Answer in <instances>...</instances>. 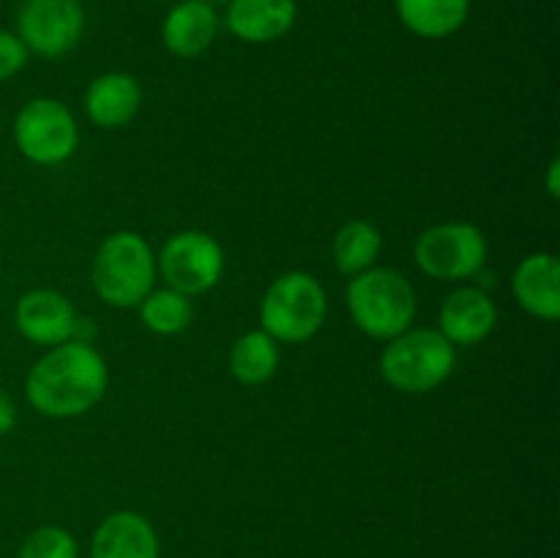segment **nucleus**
Listing matches in <instances>:
<instances>
[{
    "label": "nucleus",
    "mask_w": 560,
    "mask_h": 558,
    "mask_svg": "<svg viewBox=\"0 0 560 558\" xmlns=\"http://www.w3.org/2000/svg\"><path fill=\"white\" fill-rule=\"evenodd\" d=\"M457 364V348L435 328H408L386 345L381 372L405 394H427L441 386Z\"/></svg>",
    "instance_id": "nucleus-4"
},
{
    "label": "nucleus",
    "mask_w": 560,
    "mask_h": 558,
    "mask_svg": "<svg viewBox=\"0 0 560 558\" xmlns=\"http://www.w3.org/2000/svg\"><path fill=\"white\" fill-rule=\"evenodd\" d=\"M219 16L208 0H180L162 22V42L178 58H197L213 44Z\"/></svg>",
    "instance_id": "nucleus-14"
},
{
    "label": "nucleus",
    "mask_w": 560,
    "mask_h": 558,
    "mask_svg": "<svg viewBox=\"0 0 560 558\" xmlns=\"http://www.w3.org/2000/svg\"><path fill=\"white\" fill-rule=\"evenodd\" d=\"M27 47L22 38L11 31H0V82L14 77L27 63Z\"/></svg>",
    "instance_id": "nucleus-22"
},
{
    "label": "nucleus",
    "mask_w": 560,
    "mask_h": 558,
    "mask_svg": "<svg viewBox=\"0 0 560 558\" xmlns=\"http://www.w3.org/2000/svg\"><path fill=\"white\" fill-rule=\"evenodd\" d=\"M140 317L145 328L162 337H173L189 328L191 323V304L189 295L178 293L173 288L151 290L145 299L140 301Z\"/></svg>",
    "instance_id": "nucleus-20"
},
{
    "label": "nucleus",
    "mask_w": 560,
    "mask_h": 558,
    "mask_svg": "<svg viewBox=\"0 0 560 558\" xmlns=\"http://www.w3.org/2000/svg\"><path fill=\"white\" fill-rule=\"evenodd\" d=\"M77 312L71 301L58 290H31L16 301L14 323L25 339L36 345H63L74 339Z\"/></svg>",
    "instance_id": "nucleus-10"
},
{
    "label": "nucleus",
    "mask_w": 560,
    "mask_h": 558,
    "mask_svg": "<svg viewBox=\"0 0 560 558\" xmlns=\"http://www.w3.org/2000/svg\"><path fill=\"white\" fill-rule=\"evenodd\" d=\"M348 310L364 334L394 339L408 332L416 317L413 284L394 268H366L350 279Z\"/></svg>",
    "instance_id": "nucleus-3"
},
{
    "label": "nucleus",
    "mask_w": 560,
    "mask_h": 558,
    "mask_svg": "<svg viewBox=\"0 0 560 558\" xmlns=\"http://www.w3.org/2000/svg\"><path fill=\"white\" fill-rule=\"evenodd\" d=\"M91 279L104 304L115 310H131L140 306V301L153 290L156 255L140 233L120 230L102 241L93 257Z\"/></svg>",
    "instance_id": "nucleus-2"
},
{
    "label": "nucleus",
    "mask_w": 560,
    "mask_h": 558,
    "mask_svg": "<svg viewBox=\"0 0 560 558\" xmlns=\"http://www.w3.org/2000/svg\"><path fill=\"white\" fill-rule=\"evenodd\" d=\"M299 20L295 0H230L228 27L246 44H268L290 33Z\"/></svg>",
    "instance_id": "nucleus-15"
},
{
    "label": "nucleus",
    "mask_w": 560,
    "mask_h": 558,
    "mask_svg": "<svg viewBox=\"0 0 560 558\" xmlns=\"http://www.w3.org/2000/svg\"><path fill=\"white\" fill-rule=\"evenodd\" d=\"M14 425H16L14 403L9 399V394L0 392V435H5V432H9Z\"/></svg>",
    "instance_id": "nucleus-23"
},
{
    "label": "nucleus",
    "mask_w": 560,
    "mask_h": 558,
    "mask_svg": "<svg viewBox=\"0 0 560 558\" xmlns=\"http://www.w3.org/2000/svg\"><path fill=\"white\" fill-rule=\"evenodd\" d=\"M156 528L151 520L131 509L107 514L91 539V558H159Z\"/></svg>",
    "instance_id": "nucleus-11"
},
{
    "label": "nucleus",
    "mask_w": 560,
    "mask_h": 558,
    "mask_svg": "<svg viewBox=\"0 0 560 558\" xmlns=\"http://www.w3.org/2000/svg\"><path fill=\"white\" fill-rule=\"evenodd\" d=\"M279 367V345L271 334L262 328L257 332H246L235 339L233 350H230V372L244 386H260V383L271 381L273 372Z\"/></svg>",
    "instance_id": "nucleus-18"
},
{
    "label": "nucleus",
    "mask_w": 560,
    "mask_h": 558,
    "mask_svg": "<svg viewBox=\"0 0 560 558\" xmlns=\"http://www.w3.org/2000/svg\"><path fill=\"white\" fill-rule=\"evenodd\" d=\"M14 142L33 164H60L74 156L80 142V126L74 115L58 98H33L16 113Z\"/></svg>",
    "instance_id": "nucleus-6"
},
{
    "label": "nucleus",
    "mask_w": 560,
    "mask_h": 558,
    "mask_svg": "<svg viewBox=\"0 0 560 558\" xmlns=\"http://www.w3.org/2000/svg\"><path fill=\"white\" fill-rule=\"evenodd\" d=\"M438 332L457 348V345H479L492 334L498 323L495 301L481 288H459L446 295L438 315Z\"/></svg>",
    "instance_id": "nucleus-12"
},
{
    "label": "nucleus",
    "mask_w": 560,
    "mask_h": 558,
    "mask_svg": "<svg viewBox=\"0 0 560 558\" xmlns=\"http://www.w3.org/2000/svg\"><path fill=\"white\" fill-rule=\"evenodd\" d=\"M397 14L421 38H446L468 22L470 0H397Z\"/></svg>",
    "instance_id": "nucleus-17"
},
{
    "label": "nucleus",
    "mask_w": 560,
    "mask_h": 558,
    "mask_svg": "<svg viewBox=\"0 0 560 558\" xmlns=\"http://www.w3.org/2000/svg\"><path fill=\"white\" fill-rule=\"evenodd\" d=\"M142 104V88L126 71H109L88 85L85 113L102 129H120L129 124Z\"/></svg>",
    "instance_id": "nucleus-16"
},
{
    "label": "nucleus",
    "mask_w": 560,
    "mask_h": 558,
    "mask_svg": "<svg viewBox=\"0 0 560 558\" xmlns=\"http://www.w3.org/2000/svg\"><path fill=\"white\" fill-rule=\"evenodd\" d=\"M156 271L167 279V288L184 295H200L222 279L224 252L211 233L180 230L170 235L159 252Z\"/></svg>",
    "instance_id": "nucleus-8"
},
{
    "label": "nucleus",
    "mask_w": 560,
    "mask_h": 558,
    "mask_svg": "<svg viewBox=\"0 0 560 558\" xmlns=\"http://www.w3.org/2000/svg\"><path fill=\"white\" fill-rule=\"evenodd\" d=\"M16 36L42 58H58L77 47L85 31L80 0H25L16 16Z\"/></svg>",
    "instance_id": "nucleus-9"
},
{
    "label": "nucleus",
    "mask_w": 560,
    "mask_h": 558,
    "mask_svg": "<svg viewBox=\"0 0 560 558\" xmlns=\"http://www.w3.org/2000/svg\"><path fill=\"white\" fill-rule=\"evenodd\" d=\"M208 3H230V0H208Z\"/></svg>",
    "instance_id": "nucleus-25"
},
{
    "label": "nucleus",
    "mask_w": 560,
    "mask_h": 558,
    "mask_svg": "<svg viewBox=\"0 0 560 558\" xmlns=\"http://www.w3.org/2000/svg\"><path fill=\"white\" fill-rule=\"evenodd\" d=\"M328 299L323 284L306 271L282 274L260 301L262 332L277 342H306L326 323Z\"/></svg>",
    "instance_id": "nucleus-5"
},
{
    "label": "nucleus",
    "mask_w": 560,
    "mask_h": 558,
    "mask_svg": "<svg viewBox=\"0 0 560 558\" xmlns=\"http://www.w3.org/2000/svg\"><path fill=\"white\" fill-rule=\"evenodd\" d=\"M416 266L432 279H468L487 263V239L476 224L446 222L424 230L416 241Z\"/></svg>",
    "instance_id": "nucleus-7"
},
{
    "label": "nucleus",
    "mask_w": 560,
    "mask_h": 558,
    "mask_svg": "<svg viewBox=\"0 0 560 558\" xmlns=\"http://www.w3.org/2000/svg\"><path fill=\"white\" fill-rule=\"evenodd\" d=\"M16 558H80L71 531L60 525H42L22 539Z\"/></svg>",
    "instance_id": "nucleus-21"
},
{
    "label": "nucleus",
    "mask_w": 560,
    "mask_h": 558,
    "mask_svg": "<svg viewBox=\"0 0 560 558\" xmlns=\"http://www.w3.org/2000/svg\"><path fill=\"white\" fill-rule=\"evenodd\" d=\"M383 235L381 230L364 219H353L345 228H339L334 239V266L342 274H361L372 268V263L381 257Z\"/></svg>",
    "instance_id": "nucleus-19"
},
{
    "label": "nucleus",
    "mask_w": 560,
    "mask_h": 558,
    "mask_svg": "<svg viewBox=\"0 0 560 558\" xmlns=\"http://www.w3.org/2000/svg\"><path fill=\"white\" fill-rule=\"evenodd\" d=\"M514 299L525 312L541 321L560 317V263L550 252L528 255L512 277Z\"/></svg>",
    "instance_id": "nucleus-13"
},
{
    "label": "nucleus",
    "mask_w": 560,
    "mask_h": 558,
    "mask_svg": "<svg viewBox=\"0 0 560 558\" xmlns=\"http://www.w3.org/2000/svg\"><path fill=\"white\" fill-rule=\"evenodd\" d=\"M558 175H560V159H552L550 167H547V191H550L552 200H558V195H560Z\"/></svg>",
    "instance_id": "nucleus-24"
},
{
    "label": "nucleus",
    "mask_w": 560,
    "mask_h": 558,
    "mask_svg": "<svg viewBox=\"0 0 560 558\" xmlns=\"http://www.w3.org/2000/svg\"><path fill=\"white\" fill-rule=\"evenodd\" d=\"M109 372L91 342L55 345L25 377L27 403L49 419H74L96 408L107 394Z\"/></svg>",
    "instance_id": "nucleus-1"
}]
</instances>
